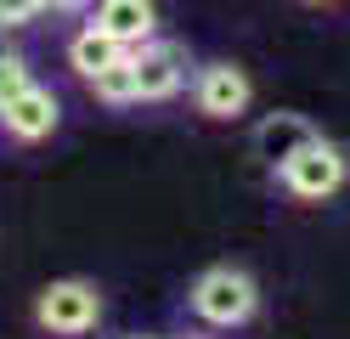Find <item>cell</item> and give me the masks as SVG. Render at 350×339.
Here are the masks:
<instances>
[{
    "label": "cell",
    "mask_w": 350,
    "mask_h": 339,
    "mask_svg": "<svg viewBox=\"0 0 350 339\" xmlns=\"http://www.w3.org/2000/svg\"><path fill=\"white\" fill-rule=\"evenodd\" d=\"M187 311L215 334H237L260 316V283L243 266H209L187 283Z\"/></svg>",
    "instance_id": "cell-1"
},
{
    "label": "cell",
    "mask_w": 350,
    "mask_h": 339,
    "mask_svg": "<svg viewBox=\"0 0 350 339\" xmlns=\"http://www.w3.org/2000/svg\"><path fill=\"white\" fill-rule=\"evenodd\" d=\"M96 0H40V12H51V17H85Z\"/></svg>",
    "instance_id": "cell-13"
},
{
    "label": "cell",
    "mask_w": 350,
    "mask_h": 339,
    "mask_svg": "<svg viewBox=\"0 0 350 339\" xmlns=\"http://www.w3.org/2000/svg\"><path fill=\"white\" fill-rule=\"evenodd\" d=\"M124 339H152V334H124Z\"/></svg>",
    "instance_id": "cell-15"
},
{
    "label": "cell",
    "mask_w": 350,
    "mask_h": 339,
    "mask_svg": "<svg viewBox=\"0 0 350 339\" xmlns=\"http://www.w3.org/2000/svg\"><path fill=\"white\" fill-rule=\"evenodd\" d=\"M305 6H339V0H305Z\"/></svg>",
    "instance_id": "cell-14"
},
{
    "label": "cell",
    "mask_w": 350,
    "mask_h": 339,
    "mask_svg": "<svg viewBox=\"0 0 350 339\" xmlns=\"http://www.w3.org/2000/svg\"><path fill=\"white\" fill-rule=\"evenodd\" d=\"M130 62H136V102H170V97H181L187 79H192V51L181 40L152 34L147 45L130 51Z\"/></svg>",
    "instance_id": "cell-5"
},
{
    "label": "cell",
    "mask_w": 350,
    "mask_h": 339,
    "mask_svg": "<svg viewBox=\"0 0 350 339\" xmlns=\"http://www.w3.org/2000/svg\"><path fill=\"white\" fill-rule=\"evenodd\" d=\"M23 85H34V68H29V57L23 51H0V108H6Z\"/></svg>",
    "instance_id": "cell-11"
},
{
    "label": "cell",
    "mask_w": 350,
    "mask_h": 339,
    "mask_svg": "<svg viewBox=\"0 0 350 339\" xmlns=\"http://www.w3.org/2000/svg\"><path fill=\"white\" fill-rule=\"evenodd\" d=\"M317 136V125L305 119V113H266V119L254 125V158H266V170L288 164V158Z\"/></svg>",
    "instance_id": "cell-8"
},
{
    "label": "cell",
    "mask_w": 350,
    "mask_h": 339,
    "mask_svg": "<svg viewBox=\"0 0 350 339\" xmlns=\"http://www.w3.org/2000/svg\"><path fill=\"white\" fill-rule=\"evenodd\" d=\"M40 17V0H0V29H23Z\"/></svg>",
    "instance_id": "cell-12"
},
{
    "label": "cell",
    "mask_w": 350,
    "mask_h": 339,
    "mask_svg": "<svg viewBox=\"0 0 350 339\" xmlns=\"http://www.w3.org/2000/svg\"><path fill=\"white\" fill-rule=\"evenodd\" d=\"M85 23H96L107 40H119L124 51H136L159 34V0H96Z\"/></svg>",
    "instance_id": "cell-7"
},
{
    "label": "cell",
    "mask_w": 350,
    "mask_h": 339,
    "mask_svg": "<svg viewBox=\"0 0 350 339\" xmlns=\"http://www.w3.org/2000/svg\"><path fill=\"white\" fill-rule=\"evenodd\" d=\"M187 90H192V108H198L204 119H215V125L243 119L249 102H254V85H249V74L237 62H192Z\"/></svg>",
    "instance_id": "cell-4"
},
{
    "label": "cell",
    "mask_w": 350,
    "mask_h": 339,
    "mask_svg": "<svg viewBox=\"0 0 350 339\" xmlns=\"http://www.w3.org/2000/svg\"><path fill=\"white\" fill-rule=\"evenodd\" d=\"M91 97L107 102V108H136V62H130V51L91 79Z\"/></svg>",
    "instance_id": "cell-10"
},
{
    "label": "cell",
    "mask_w": 350,
    "mask_h": 339,
    "mask_svg": "<svg viewBox=\"0 0 350 339\" xmlns=\"http://www.w3.org/2000/svg\"><path fill=\"white\" fill-rule=\"evenodd\" d=\"M187 339H198V334H187Z\"/></svg>",
    "instance_id": "cell-16"
},
{
    "label": "cell",
    "mask_w": 350,
    "mask_h": 339,
    "mask_svg": "<svg viewBox=\"0 0 350 339\" xmlns=\"http://www.w3.org/2000/svg\"><path fill=\"white\" fill-rule=\"evenodd\" d=\"M271 181H277V187L288 192L294 203H322V198L345 192V181H350V153L317 130L311 142H305V147L288 158V164L271 170Z\"/></svg>",
    "instance_id": "cell-2"
},
{
    "label": "cell",
    "mask_w": 350,
    "mask_h": 339,
    "mask_svg": "<svg viewBox=\"0 0 350 339\" xmlns=\"http://www.w3.org/2000/svg\"><path fill=\"white\" fill-rule=\"evenodd\" d=\"M57 125H62V102H57L51 85H23L6 108H0V136H6V142H17V147L51 142Z\"/></svg>",
    "instance_id": "cell-6"
},
{
    "label": "cell",
    "mask_w": 350,
    "mask_h": 339,
    "mask_svg": "<svg viewBox=\"0 0 350 339\" xmlns=\"http://www.w3.org/2000/svg\"><path fill=\"white\" fill-rule=\"evenodd\" d=\"M102 288L91 277H57L34 294V323L46 328L51 339H85V334H96L102 323Z\"/></svg>",
    "instance_id": "cell-3"
},
{
    "label": "cell",
    "mask_w": 350,
    "mask_h": 339,
    "mask_svg": "<svg viewBox=\"0 0 350 339\" xmlns=\"http://www.w3.org/2000/svg\"><path fill=\"white\" fill-rule=\"evenodd\" d=\"M119 57H124V45H119V40H107V34L96 29V23H85V29L68 40V68H74V74H79L85 85H91L107 62H119Z\"/></svg>",
    "instance_id": "cell-9"
}]
</instances>
